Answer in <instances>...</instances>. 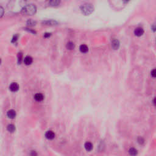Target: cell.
I'll use <instances>...</instances> for the list:
<instances>
[{
	"label": "cell",
	"instance_id": "8992f818",
	"mask_svg": "<svg viewBox=\"0 0 156 156\" xmlns=\"http://www.w3.org/2000/svg\"><path fill=\"white\" fill-rule=\"evenodd\" d=\"M144 34V30L142 28L140 27L137 28L135 30H134V34L137 37H140V36H143V34Z\"/></svg>",
	"mask_w": 156,
	"mask_h": 156
},
{
	"label": "cell",
	"instance_id": "7c38bea8",
	"mask_svg": "<svg viewBox=\"0 0 156 156\" xmlns=\"http://www.w3.org/2000/svg\"><path fill=\"white\" fill-rule=\"evenodd\" d=\"M79 50L81 53H86L88 51V46L85 45H82L80 46Z\"/></svg>",
	"mask_w": 156,
	"mask_h": 156
},
{
	"label": "cell",
	"instance_id": "2e32d148",
	"mask_svg": "<svg viewBox=\"0 0 156 156\" xmlns=\"http://www.w3.org/2000/svg\"><path fill=\"white\" fill-rule=\"evenodd\" d=\"M129 154H130V155H131V156H136L138 154L137 150L133 148H130V149L129 150Z\"/></svg>",
	"mask_w": 156,
	"mask_h": 156
},
{
	"label": "cell",
	"instance_id": "9c48e42d",
	"mask_svg": "<svg viewBox=\"0 0 156 156\" xmlns=\"http://www.w3.org/2000/svg\"><path fill=\"white\" fill-rule=\"evenodd\" d=\"M32 57H31V56H29V55L28 56H26V57L24 59V63L26 65H31V64L32 63Z\"/></svg>",
	"mask_w": 156,
	"mask_h": 156
},
{
	"label": "cell",
	"instance_id": "7402d4cb",
	"mask_svg": "<svg viewBox=\"0 0 156 156\" xmlns=\"http://www.w3.org/2000/svg\"><path fill=\"white\" fill-rule=\"evenodd\" d=\"M144 142H145V141H144V140L143 138L139 137L138 138V142L140 145H142V144Z\"/></svg>",
	"mask_w": 156,
	"mask_h": 156
},
{
	"label": "cell",
	"instance_id": "5b68a950",
	"mask_svg": "<svg viewBox=\"0 0 156 156\" xmlns=\"http://www.w3.org/2000/svg\"><path fill=\"white\" fill-rule=\"evenodd\" d=\"M42 24L44 25L47 26H55L58 24V23L55 20H46V21H43L42 22Z\"/></svg>",
	"mask_w": 156,
	"mask_h": 156
},
{
	"label": "cell",
	"instance_id": "44dd1931",
	"mask_svg": "<svg viewBox=\"0 0 156 156\" xmlns=\"http://www.w3.org/2000/svg\"><path fill=\"white\" fill-rule=\"evenodd\" d=\"M151 76L153 78H156V69H153V70L151 71Z\"/></svg>",
	"mask_w": 156,
	"mask_h": 156
},
{
	"label": "cell",
	"instance_id": "484cf974",
	"mask_svg": "<svg viewBox=\"0 0 156 156\" xmlns=\"http://www.w3.org/2000/svg\"><path fill=\"white\" fill-rule=\"evenodd\" d=\"M129 1H130V0H123V1H124V3H128V2H129Z\"/></svg>",
	"mask_w": 156,
	"mask_h": 156
},
{
	"label": "cell",
	"instance_id": "277c9868",
	"mask_svg": "<svg viewBox=\"0 0 156 156\" xmlns=\"http://www.w3.org/2000/svg\"><path fill=\"white\" fill-rule=\"evenodd\" d=\"M9 89L12 92H16L19 89L18 84L16 83V82H13L9 86Z\"/></svg>",
	"mask_w": 156,
	"mask_h": 156
},
{
	"label": "cell",
	"instance_id": "4fadbf2b",
	"mask_svg": "<svg viewBox=\"0 0 156 156\" xmlns=\"http://www.w3.org/2000/svg\"><path fill=\"white\" fill-rule=\"evenodd\" d=\"M61 3V0H50V4L51 6H57Z\"/></svg>",
	"mask_w": 156,
	"mask_h": 156
},
{
	"label": "cell",
	"instance_id": "e0dca14e",
	"mask_svg": "<svg viewBox=\"0 0 156 156\" xmlns=\"http://www.w3.org/2000/svg\"><path fill=\"white\" fill-rule=\"evenodd\" d=\"M27 24L29 26H34L36 24V21L32 19H29L27 21Z\"/></svg>",
	"mask_w": 156,
	"mask_h": 156
},
{
	"label": "cell",
	"instance_id": "d6986e66",
	"mask_svg": "<svg viewBox=\"0 0 156 156\" xmlns=\"http://www.w3.org/2000/svg\"><path fill=\"white\" fill-rule=\"evenodd\" d=\"M18 63L20 64H21V61H22V58H23V54H22V53H18Z\"/></svg>",
	"mask_w": 156,
	"mask_h": 156
},
{
	"label": "cell",
	"instance_id": "ba28073f",
	"mask_svg": "<svg viewBox=\"0 0 156 156\" xmlns=\"http://www.w3.org/2000/svg\"><path fill=\"white\" fill-rule=\"evenodd\" d=\"M16 115H17L16 112L14 110H9L7 113V116L10 119H14V118H15Z\"/></svg>",
	"mask_w": 156,
	"mask_h": 156
},
{
	"label": "cell",
	"instance_id": "9a60e30c",
	"mask_svg": "<svg viewBox=\"0 0 156 156\" xmlns=\"http://www.w3.org/2000/svg\"><path fill=\"white\" fill-rule=\"evenodd\" d=\"M7 129L9 132L12 133V132H15V126L14 124H9L8 126H7Z\"/></svg>",
	"mask_w": 156,
	"mask_h": 156
},
{
	"label": "cell",
	"instance_id": "3957f363",
	"mask_svg": "<svg viewBox=\"0 0 156 156\" xmlns=\"http://www.w3.org/2000/svg\"><path fill=\"white\" fill-rule=\"evenodd\" d=\"M111 45H112V48L114 50H118L119 47V41L116 38H113L111 41Z\"/></svg>",
	"mask_w": 156,
	"mask_h": 156
},
{
	"label": "cell",
	"instance_id": "603a6c76",
	"mask_svg": "<svg viewBox=\"0 0 156 156\" xmlns=\"http://www.w3.org/2000/svg\"><path fill=\"white\" fill-rule=\"evenodd\" d=\"M25 30L28 31L29 32H31L32 34H36V32L35 31H34V30L30 29H29V28H25Z\"/></svg>",
	"mask_w": 156,
	"mask_h": 156
},
{
	"label": "cell",
	"instance_id": "cb8c5ba5",
	"mask_svg": "<svg viewBox=\"0 0 156 156\" xmlns=\"http://www.w3.org/2000/svg\"><path fill=\"white\" fill-rule=\"evenodd\" d=\"M51 36V33L46 32L44 34V37L45 38H49V37H50Z\"/></svg>",
	"mask_w": 156,
	"mask_h": 156
},
{
	"label": "cell",
	"instance_id": "52a82bcc",
	"mask_svg": "<svg viewBox=\"0 0 156 156\" xmlns=\"http://www.w3.org/2000/svg\"><path fill=\"white\" fill-rule=\"evenodd\" d=\"M45 137L48 140H53L55 137V133L53 131H47L45 133Z\"/></svg>",
	"mask_w": 156,
	"mask_h": 156
},
{
	"label": "cell",
	"instance_id": "4316f807",
	"mask_svg": "<svg viewBox=\"0 0 156 156\" xmlns=\"http://www.w3.org/2000/svg\"><path fill=\"white\" fill-rule=\"evenodd\" d=\"M1 63V58H0V64Z\"/></svg>",
	"mask_w": 156,
	"mask_h": 156
},
{
	"label": "cell",
	"instance_id": "7a4b0ae2",
	"mask_svg": "<svg viewBox=\"0 0 156 156\" xmlns=\"http://www.w3.org/2000/svg\"><path fill=\"white\" fill-rule=\"evenodd\" d=\"M80 10L82 14L84 15H89L94 11V7L92 4L90 3H85L82 4L80 7Z\"/></svg>",
	"mask_w": 156,
	"mask_h": 156
},
{
	"label": "cell",
	"instance_id": "5bb4252c",
	"mask_svg": "<svg viewBox=\"0 0 156 156\" xmlns=\"http://www.w3.org/2000/svg\"><path fill=\"white\" fill-rule=\"evenodd\" d=\"M66 47H67V48L69 50H72L74 48V47H75V45L72 41H69V42L67 43V45H66Z\"/></svg>",
	"mask_w": 156,
	"mask_h": 156
},
{
	"label": "cell",
	"instance_id": "6da1fadb",
	"mask_svg": "<svg viewBox=\"0 0 156 156\" xmlns=\"http://www.w3.org/2000/svg\"><path fill=\"white\" fill-rule=\"evenodd\" d=\"M37 12V7L34 4H28L21 9V14L26 15H33Z\"/></svg>",
	"mask_w": 156,
	"mask_h": 156
},
{
	"label": "cell",
	"instance_id": "8fae6325",
	"mask_svg": "<svg viewBox=\"0 0 156 156\" xmlns=\"http://www.w3.org/2000/svg\"><path fill=\"white\" fill-rule=\"evenodd\" d=\"M34 99H36L37 101L40 102V101H41L43 100V99H44V96H43V95L41 93H37L35 95V96H34Z\"/></svg>",
	"mask_w": 156,
	"mask_h": 156
},
{
	"label": "cell",
	"instance_id": "d4e9b609",
	"mask_svg": "<svg viewBox=\"0 0 156 156\" xmlns=\"http://www.w3.org/2000/svg\"><path fill=\"white\" fill-rule=\"evenodd\" d=\"M151 28H152V29L153 30V31L155 32V31H156V25H155V24H152V26H151Z\"/></svg>",
	"mask_w": 156,
	"mask_h": 156
},
{
	"label": "cell",
	"instance_id": "30bf717a",
	"mask_svg": "<svg viewBox=\"0 0 156 156\" xmlns=\"http://www.w3.org/2000/svg\"><path fill=\"white\" fill-rule=\"evenodd\" d=\"M84 147H85V149H86L87 151H90L93 149V146L92 143H90V142H87L85 143V145H84Z\"/></svg>",
	"mask_w": 156,
	"mask_h": 156
},
{
	"label": "cell",
	"instance_id": "ffe728a7",
	"mask_svg": "<svg viewBox=\"0 0 156 156\" xmlns=\"http://www.w3.org/2000/svg\"><path fill=\"white\" fill-rule=\"evenodd\" d=\"M18 35H15L12 38V43H15L17 41V40H18Z\"/></svg>",
	"mask_w": 156,
	"mask_h": 156
},
{
	"label": "cell",
	"instance_id": "ac0fdd59",
	"mask_svg": "<svg viewBox=\"0 0 156 156\" xmlns=\"http://www.w3.org/2000/svg\"><path fill=\"white\" fill-rule=\"evenodd\" d=\"M4 9L2 6H0V18L4 15Z\"/></svg>",
	"mask_w": 156,
	"mask_h": 156
}]
</instances>
